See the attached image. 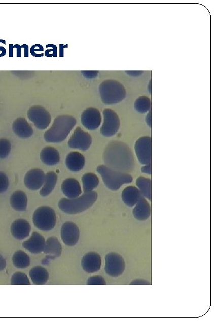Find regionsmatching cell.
<instances>
[{
  "label": "cell",
  "mask_w": 214,
  "mask_h": 322,
  "mask_svg": "<svg viewBox=\"0 0 214 322\" xmlns=\"http://www.w3.org/2000/svg\"><path fill=\"white\" fill-rule=\"evenodd\" d=\"M86 284L88 285H105L106 281L103 277L97 275L90 277Z\"/></svg>",
  "instance_id": "obj_34"
},
{
  "label": "cell",
  "mask_w": 214,
  "mask_h": 322,
  "mask_svg": "<svg viewBox=\"0 0 214 322\" xmlns=\"http://www.w3.org/2000/svg\"><path fill=\"white\" fill-rule=\"evenodd\" d=\"M40 158L44 164L48 166L56 165L60 162L59 152L51 147L44 148L41 152Z\"/></svg>",
  "instance_id": "obj_23"
},
{
  "label": "cell",
  "mask_w": 214,
  "mask_h": 322,
  "mask_svg": "<svg viewBox=\"0 0 214 322\" xmlns=\"http://www.w3.org/2000/svg\"><path fill=\"white\" fill-rule=\"evenodd\" d=\"M38 51H39V53L43 54V53H41V51H43V48L42 46H40V45H35V46H33L32 48H31V53H32V55H34V56H36V53Z\"/></svg>",
  "instance_id": "obj_37"
},
{
  "label": "cell",
  "mask_w": 214,
  "mask_h": 322,
  "mask_svg": "<svg viewBox=\"0 0 214 322\" xmlns=\"http://www.w3.org/2000/svg\"><path fill=\"white\" fill-rule=\"evenodd\" d=\"M92 144V137L90 134L85 132L80 127L75 129L74 133L68 140V147L71 148L78 149L82 151L88 150Z\"/></svg>",
  "instance_id": "obj_11"
},
{
  "label": "cell",
  "mask_w": 214,
  "mask_h": 322,
  "mask_svg": "<svg viewBox=\"0 0 214 322\" xmlns=\"http://www.w3.org/2000/svg\"><path fill=\"white\" fill-rule=\"evenodd\" d=\"M141 172L145 173V174L151 175L152 173V165L151 164L145 165L142 168H141Z\"/></svg>",
  "instance_id": "obj_39"
},
{
  "label": "cell",
  "mask_w": 214,
  "mask_h": 322,
  "mask_svg": "<svg viewBox=\"0 0 214 322\" xmlns=\"http://www.w3.org/2000/svg\"><path fill=\"white\" fill-rule=\"evenodd\" d=\"M65 164L70 171L77 172L82 170L85 164L84 156L78 152H72L65 158Z\"/></svg>",
  "instance_id": "obj_21"
},
{
  "label": "cell",
  "mask_w": 214,
  "mask_h": 322,
  "mask_svg": "<svg viewBox=\"0 0 214 322\" xmlns=\"http://www.w3.org/2000/svg\"><path fill=\"white\" fill-rule=\"evenodd\" d=\"M46 240L42 235L33 232L32 236L22 244L23 247L32 254H40L44 251Z\"/></svg>",
  "instance_id": "obj_15"
},
{
  "label": "cell",
  "mask_w": 214,
  "mask_h": 322,
  "mask_svg": "<svg viewBox=\"0 0 214 322\" xmlns=\"http://www.w3.org/2000/svg\"><path fill=\"white\" fill-rule=\"evenodd\" d=\"M151 100L147 96H140L134 102V108L137 112L146 113L151 110Z\"/></svg>",
  "instance_id": "obj_31"
},
{
  "label": "cell",
  "mask_w": 214,
  "mask_h": 322,
  "mask_svg": "<svg viewBox=\"0 0 214 322\" xmlns=\"http://www.w3.org/2000/svg\"><path fill=\"white\" fill-rule=\"evenodd\" d=\"M135 206L133 214L136 219L144 221L149 219L151 213V206L143 196L140 197Z\"/></svg>",
  "instance_id": "obj_22"
},
{
  "label": "cell",
  "mask_w": 214,
  "mask_h": 322,
  "mask_svg": "<svg viewBox=\"0 0 214 322\" xmlns=\"http://www.w3.org/2000/svg\"><path fill=\"white\" fill-rule=\"evenodd\" d=\"M13 130L17 136L23 139L32 136L33 134L32 127L25 118H18L14 121Z\"/></svg>",
  "instance_id": "obj_18"
},
{
  "label": "cell",
  "mask_w": 214,
  "mask_h": 322,
  "mask_svg": "<svg viewBox=\"0 0 214 322\" xmlns=\"http://www.w3.org/2000/svg\"><path fill=\"white\" fill-rule=\"evenodd\" d=\"M45 179L46 175L43 170L39 168H33L26 173L24 182L27 188L37 190L43 186Z\"/></svg>",
  "instance_id": "obj_14"
},
{
  "label": "cell",
  "mask_w": 214,
  "mask_h": 322,
  "mask_svg": "<svg viewBox=\"0 0 214 322\" xmlns=\"http://www.w3.org/2000/svg\"><path fill=\"white\" fill-rule=\"evenodd\" d=\"M100 96L106 105L119 103L126 98V91L124 86L118 81L107 79L99 86Z\"/></svg>",
  "instance_id": "obj_5"
},
{
  "label": "cell",
  "mask_w": 214,
  "mask_h": 322,
  "mask_svg": "<svg viewBox=\"0 0 214 322\" xmlns=\"http://www.w3.org/2000/svg\"><path fill=\"white\" fill-rule=\"evenodd\" d=\"M136 185L141 195L149 200H151L152 185L150 179L139 177L136 180Z\"/></svg>",
  "instance_id": "obj_29"
},
{
  "label": "cell",
  "mask_w": 214,
  "mask_h": 322,
  "mask_svg": "<svg viewBox=\"0 0 214 322\" xmlns=\"http://www.w3.org/2000/svg\"><path fill=\"white\" fill-rule=\"evenodd\" d=\"M103 159L107 167L128 174L133 170L134 158L132 151L123 142H110L103 152Z\"/></svg>",
  "instance_id": "obj_1"
},
{
  "label": "cell",
  "mask_w": 214,
  "mask_h": 322,
  "mask_svg": "<svg viewBox=\"0 0 214 322\" xmlns=\"http://www.w3.org/2000/svg\"><path fill=\"white\" fill-rule=\"evenodd\" d=\"M61 237L65 245L73 247L79 240L80 230L77 224L67 221L61 227Z\"/></svg>",
  "instance_id": "obj_12"
},
{
  "label": "cell",
  "mask_w": 214,
  "mask_h": 322,
  "mask_svg": "<svg viewBox=\"0 0 214 322\" xmlns=\"http://www.w3.org/2000/svg\"><path fill=\"white\" fill-rule=\"evenodd\" d=\"M77 124V120L70 115H61L55 119L49 130L44 133L45 140L49 143H61L68 137Z\"/></svg>",
  "instance_id": "obj_2"
},
{
  "label": "cell",
  "mask_w": 214,
  "mask_h": 322,
  "mask_svg": "<svg viewBox=\"0 0 214 322\" xmlns=\"http://www.w3.org/2000/svg\"><path fill=\"white\" fill-rule=\"evenodd\" d=\"M31 231L30 223L26 220H16L12 223L11 232L13 237L22 240L29 236Z\"/></svg>",
  "instance_id": "obj_20"
},
{
  "label": "cell",
  "mask_w": 214,
  "mask_h": 322,
  "mask_svg": "<svg viewBox=\"0 0 214 322\" xmlns=\"http://www.w3.org/2000/svg\"><path fill=\"white\" fill-rule=\"evenodd\" d=\"M6 261L5 259L3 258L2 255H0V271H3L6 268Z\"/></svg>",
  "instance_id": "obj_41"
},
{
  "label": "cell",
  "mask_w": 214,
  "mask_h": 322,
  "mask_svg": "<svg viewBox=\"0 0 214 322\" xmlns=\"http://www.w3.org/2000/svg\"><path fill=\"white\" fill-rule=\"evenodd\" d=\"M10 204L14 210L16 211H25L27 206V197L23 191L14 192L10 198Z\"/></svg>",
  "instance_id": "obj_26"
},
{
  "label": "cell",
  "mask_w": 214,
  "mask_h": 322,
  "mask_svg": "<svg viewBox=\"0 0 214 322\" xmlns=\"http://www.w3.org/2000/svg\"><path fill=\"white\" fill-rule=\"evenodd\" d=\"M56 214L52 208L42 206L34 211L33 215V222L39 230L44 231L53 229L56 224Z\"/></svg>",
  "instance_id": "obj_6"
},
{
  "label": "cell",
  "mask_w": 214,
  "mask_h": 322,
  "mask_svg": "<svg viewBox=\"0 0 214 322\" xmlns=\"http://www.w3.org/2000/svg\"><path fill=\"white\" fill-rule=\"evenodd\" d=\"M27 116L37 129H47L51 123V117L49 112L43 106L36 105L30 107L27 112Z\"/></svg>",
  "instance_id": "obj_8"
},
{
  "label": "cell",
  "mask_w": 214,
  "mask_h": 322,
  "mask_svg": "<svg viewBox=\"0 0 214 322\" xmlns=\"http://www.w3.org/2000/svg\"><path fill=\"white\" fill-rule=\"evenodd\" d=\"M12 145L10 141L5 138L0 139V159H5L11 151Z\"/></svg>",
  "instance_id": "obj_33"
},
{
  "label": "cell",
  "mask_w": 214,
  "mask_h": 322,
  "mask_svg": "<svg viewBox=\"0 0 214 322\" xmlns=\"http://www.w3.org/2000/svg\"><path fill=\"white\" fill-rule=\"evenodd\" d=\"M97 198L98 194L95 191L85 192L79 198L61 199L58 202V207L65 213L77 214L89 209L94 205Z\"/></svg>",
  "instance_id": "obj_3"
},
{
  "label": "cell",
  "mask_w": 214,
  "mask_h": 322,
  "mask_svg": "<svg viewBox=\"0 0 214 322\" xmlns=\"http://www.w3.org/2000/svg\"><path fill=\"white\" fill-rule=\"evenodd\" d=\"M84 192L92 191L99 185L98 176L94 173H86L82 178Z\"/></svg>",
  "instance_id": "obj_28"
},
{
  "label": "cell",
  "mask_w": 214,
  "mask_h": 322,
  "mask_svg": "<svg viewBox=\"0 0 214 322\" xmlns=\"http://www.w3.org/2000/svg\"><path fill=\"white\" fill-rule=\"evenodd\" d=\"M125 269L126 262L122 256L113 252L106 255L105 270L107 275L118 277L123 274Z\"/></svg>",
  "instance_id": "obj_9"
},
{
  "label": "cell",
  "mask_w": 214,
  "mask_h": 322,
  "mask_svg": "<svg viewBox=\"0 0 214 322\" xmlns=\"http://www.w3.org/2000/svg\"><path fill=\"white\" fill-rule=\"evenodd\" d=\"M146 122L148 124V126H149V127L151 128V124H152V119H151V110H150V112L148 113V115H147L146 117Z\"/></svg>",
  "instance_id": "obj_42"
},
{
  "label": "cell",
  "mask_w": 214,
  "mask_h": 322,
  "mask_svg": "<svg viewBox=\"0 0 214 322\" xmlns=\"http://www.w3.org/2000/svg\"><path fill=\"white\" fill-rule=\"evenodd\" d=\"M9 181L5 173L0 172V193H4L8 190Z\"/></svg>",
  "instance_id": "obj_35"
},
{
  "label": "cell",
  "mask_w": 214,
  "mask_h": 322,
  "mask_svg": "<svg viewBox=\"0 0 214 322\" xmlns=\"http://www.w3.org/2000/svg\"><path fill=\"white\" fill-rule=\"evenodd\" d=\"M81 73L86 78H94L97 77L98 74L99 73V71H82Z\"/></svg>",
  "instance_id": "obj_36"
},
{
  "label": "cell",
  "mask_w": 214,
  "mask_h": 322,
  "mask_svg": "<svg viewBox=\"0 0 214 322\" xmlns=\"http://www.w3.org/2000/svg\"><path fill=\"white\" fill-rule=\"evenodd\" d=\"M142 196L139 190L136 187L130 186L124 189L122 193L123 202L129 207L136 205L140 197Z\"/></svg>",
  "instance_id": "obj_24"
},
{
  "label": "cell",
  "mask_w": 214,
  "mask_h": 322,
  "mask_svg": "<svg viewBox=\"0 0 214 322\" xmlns=\"http://www.w3.org/2000/svg\"><path fill=\"white\" fill-rule=\"evenodd\" d=\"M135 152L138 159L141 164H151L152 139L149 136H144L138 139L135 144Z\"/></svg>",
  "instance_id": "obj_10"
},
{
  "label": "cell",
  "mask_w": 214,
  "mask_h": 322,
  "mask_svg": "<svg viewBox=\"0 0 214 322\" xmlns=\"http://www.w3.org/2000/svg\"><path fill=\"white\" fill-rule=\"evenodd\" d=\"M83 126L89 130L97 129L101 123L102 118L99 110L89 107L84 110L81 116Z\"/></svg>",
  "instance_id": "obj_13"
},
{
  "label": "cell",
  "mask_w": 214,
  "mask_h": 322,
  "mask_svg": "<svg viewBox=\"0 0 214 322\" xmlns=\"http://www.w3.org/2000/svg\"><path fill=\"white\" fill-rule=\"evenodd\" d=\"M29 276L35 285H43L48 282L49 273L46 269L41 266H36L30 270Z\"/></svg>",
  "instance_id": "obj_25"
},
{
  "label": "cell",
  "mask_w": 214,
  "mask_h": 322,
  "mask_svg": "<svg viewBox=\"0 0 214 322\" xmlns=\"http://www.w3.org/2000/svg\"><path fill=\"white\" fill-rule=\"evenodd\" d=\"M12 285H30L28 277L23 272H17L13 275L11 279Z\"/></svg>",
  "instance_id": "obj_32"
},
{
  "label": "cell",
  "mask_w": 214,
  "mask_h": 322,
  "mask_svg": "<svg viewBox=\"0 0 214 322\" xmlns=\"http://www.w3.org/2000/svg\"><path fill=\"white\" fill-rule=\"evenodd\" d=\"M58 177L54 172H48L45 179V184L40 190V195L42 196H47L53 191L56 187Z\"/></svg>",
  "instance_id": "obj_27"
},
{
  "label": "cell",
  "mask_w": 214,
  "mask_h": 322,
  "mask_svg": "<svg viewBox=\"0 0 214 322\" xmlns=\"http://www.w3.org/2000/svg\"><path fill=\"white\" fill-rule=\"evenodd\" d=\"M96 171L101 175L103 182L109 189L116 191L124 184L133 181L132 176L128 173L116 170L104 165L98 166Z\"/></svg>",
  "instance_id": "obj_4"
},
{
  "label": "cell",
  "mask_w": 214,
  "mask_h": 322,
  "mask_svg": "<svg viewBox=\"0 0 214 322\" xmlns=\"http://www.w3.org/2000/svg\"><path fill=\"white\" fill-rule=\"evenodd\" d=\"M151 285V283L145 280H135L134 281L130 283V285Z\"/></svg>",
  "instance_id": "obj_38"
},
{
  "label": "cell",
  "mask_w": 214,
  "mask_h": 322,
  "mask_svg": "<svg viewBox=\"0 0 214 322\" xmlns=\"http://www.w3.org/2000/svg\"><path fill=\"white\" fill-rule=\"evenodd\" d=\"M150 89H149V91H150V93H151V81H150Z\"/></svg>",
  "instance_id": "obj_43"
},
{
  "label": "cell",
  "mask_w": 214,
  "mask_h": 322,
  "mask_svg": "<svg viewBox=\"0 0 214 322\" xmlns=\"http://www.w3.org/2000/svg\"><path fill=\"white\" fill-rule=\"evenodd\" d=\"M82 266L86 272L92 273L98 272L102 266L101 257L95 252H89L83 257Z\"/></svg>",
  "instance_id": "obj_16"
},
{
  "label": "cell",
  "mask_w": 214,
  "mask_h": 322,
  "mask_svg": "<svg viewBox=\"0 0 214 322\" xmlns=\"http://www.w3.org/2000/svg\"><path fill=\"white\" fill-rule=\"evenodd\" d=\"M13 265L17 268H27L30 264V259L29 255L25 252L20 250L14 254L12 258Z\"/></svg>",
  "instance_id": "obj_30"
},
{
  "label": "cell",
  "mask_w": 214,
  "mask_h": 322,
  "mask_svg": "<svg viewBox=\"0 0 214 322\" xmlns=\"http://www.w3.org/2000/svg\"><path fill=\"white\" fill-rule=\"evenodd\" d=\"M43 252L47 255L44 261L60 257L62 254V246L60 241L55 237L48 238Z\"/></svg>",
  "instance_id": "obj_17"
},
{
  "label": "cell",
  "mask_w": 214,
  "mask_h": 322,
  "mask_svg": "<svg viewBox=\"0 0 214 322\" xmlns=\"http://www.w3.org/2000/svg\"><path fill=\"white\" fill-rule=\"evenodd\" d=\"M61 190L64 195L69 199L78 198L82 193L80 183L74 178L65 179L62 183Z\"/></svg>",
  "instance_id": "obj_19"
},
{
  "label": "cell",
  "mask_w": 214,
  "mask_h": 322,
  "mask_svg": "<svg viewBox=\"0 0 214 322\" xmlns=\"http://www.w3.org/2000/svg\"><path fill=\"white\" fill-rule=\"evenodd\" d=\"M126 73L128 74L130 76H132V77H139L141 74L144 73V71H126Z\"/></svg>",
  "instance_id": "obj_40"
},
{
  "label": "cell",
  "mask_w": 214,
  "mask_h": 322,
  "mask_svg": "<svg viewBox=\"0 0 214 322\" xmlns=\"http://www.w3.org/2000/svg\"><path fill=\"white\" fill-rule=\"evenodd\" d=\"M104 121L101 129L102 136L110 137L118 132L120 127L119 116L114 110L106 109L103 111Z\"/></svg>",
  "instance_id": "obj_7"
}]
</instances>
